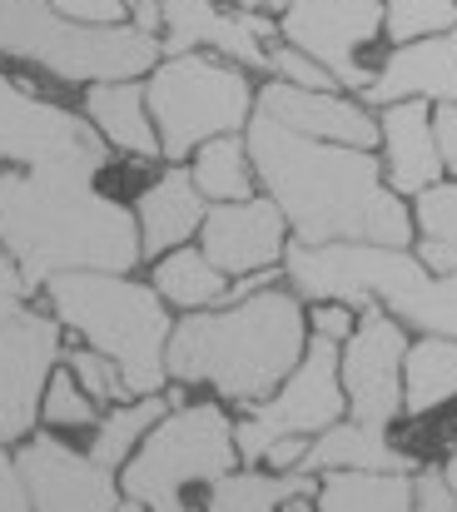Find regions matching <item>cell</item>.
I'll use <instances>...</instances> for the list:
<instances>
[{"instance_id": "cell-1", "label": "cell", "mask_w": 457, "mask_h": 512, "mask_svg": "<svg viewBox=\"0 0 457 512\" xmlns=\"http://www.w3.org/2000/svg\"><path fill=\"white\" fill-rule=\"evenodd\" d=\"M249 165L259 189L279 204L294 244H333V239H368L413 249V209L383 179L378 150L308 140L269 115H249L244 125Z\"/></svg>"}, {"instance_id": "cell-2", "label": "cell", "mask_w": 457, "mask_h": 512, "mask_svg": "<svg viewBox=\"0 0 457 512\" xmlns=\"http://www.w3.org/2000/svg\"><path fill=\"white\" fill-rule=\"evenodd\" d=\"M0 249L25 294H40L55 274H135L145 264L135 209L100 194L90 170L65 165L0 170Z\"/></svg>"}, {"instance_id": "cell-3", "label": "cell", "mask_w": 457, "mask_h": 512, "mask_svg": "<svg viewBox=\"0 0 457 512\" xmlns=\"http://www.w3.org/2000/svg\"><path fill=\"white\" fill-rule=\"evenodd\" d=\"M308 343L304 299L279 279L234 304L194 309L174 319L164 343V373L174 388H209L224 403L269 398Z\"/></svg>"}, {"instance_id": "cell-4", "label": "cell", "mask_w": 457, "mask_h": 512, "mask_svg": "<svg viewBox=\"0 0 457 512\" xmlns=\"http://www.w3.org/2000/svg\"><path fill=\"white\" fill-rule=\"evenodd\" d=\"M40 294L50 304V319L65 334L90 343L95 353H105L120 368V378L135 398L169 388L164 343H169V329H174V314L150 289V279L80 269V274L45 279Z\"/></svg>"}, {"instance_id": "cell-5", "label": "cell", "mask_w": 457, "mask_h": 512, "mask_svg": "<svg viewBox=\"0 0 457 512\" xmlns=\"http://www.w3.org/2000/svg\"><path fill=\"white\" fill-rule=\"evenodd\" d=\"M159 160L184 165L214 135H244L254 115V75L209 50L159 55L145 80Z\"/></svg>"}, {"instance_id": "cell-6", "label": "cell", "mask_w": 457, "mask_h": 512, "mask_svg": "<svg viewBox=\"0 0 457 512\" xmlns=\"http://www.w3.org/2000/svg\"><path fill=\"white\" fill-rule=\"evenodd\" d=\"M0 55L40 65L65 85L145 80L159 60V40L125 25H75L45 0H0Z\"/></svg>"}, {"instance_id": "cell-7", "label": "cell", "mask_w": 457, "mask_h": 512, "mask_svg": "<svg viewBox=\"0 0 457 512\" xmlns=\"http://www.w3.org/2000/svg\"><path fill=\"white\" fill-rule=\"evenodd\" d=\"M239 468L234 453V418L224 403H169L164 418L140 438V448L120 463L115 483L125 503H140L145 512L184 503L189 488H209Z\"/></svg>"}, {"instance_id": "cell-8", "label": "cell", "mask_w": 457, "mask_h": 512, "mask_svg": "<svg viewBox=\"0 0 457 512\" xmlns=\"http://www.w3.org/2000/svg\"><path fill=\"white\" fill-rule=\"evenodd\" d=\"M284 284L304 304H348L353 314L433 279L413 249L368 244V239H333V244H294L284 249Z\"/></svg>"}, {"instance_id": "cell-9", "label": "cell", "mask_w": 457, "mask_h": 512, "mask_svg": "<svg viewBox=\"0 0 457 512\" xmlns=\"http://www.w3.org/2000/svg\"><path fill=\"white\" fill-rule=\"evenodd\" d=\"M0 165L15 170L65 165V170L100 174L110 165V145L95 135L85 115L35 90H20L10 75H0Z\"/></svg>"}, {"instance_id": "cell-10", "label": "cell", "mask_w": 457, "mask_h": 512, "mask_svg": "<svg viewBox=\"0 0 457 512\" xmlns=\"http://www.w3.org/2000/svg\"><path fill=\"white\" fill-rule=\"evenodd\" d=\"M403 353L408 329L383 304L358 309L353 334L338 343V383L353 423L393 428L403 418Z\"/></svg>"}, {"instance_id": "cell-11", "label": "cell", "mask_w": 457, "mask_h": 512, "mask_svg": "<svg viewBox=\"0 0 457 512\" xmlns=\"http://www.w3.org/2000/svg\"><path fill=\"white\" fill-rule=\"evenodd\" d=\"M279 40L318 60L338 90H368L373 70L358 60L368 40L383 35V0H289L279 10Z\"/></svg>"}, {"instance_id": "cell-12", "label": "cell", "mask_w": 457, "mask_h": 512, "mask_svg": "<svg viewBox=\"0 0 457 512\" xmlns=\"http://www.w3.org/2000/svg\"><path fill=\"white\" fill-rule=\"evenodd\" d=\"M10 458L30 512H115L125 503L115 473L100 468L90 453L70 448L65 438H55L50 428L20 438Z\"/></svg>"}, {"instance_id": "cell-13", "label": "cell", "mask_w": 457, "mask_h": 512, "mask_svg": "<svg viewBox=\"0 0 457 512\" xmlns=\"http://www.w3.org/2000/svg\"><path fill=\"white\" fill-rule=\"evenodd\" d=\"M244 418H254L269 438H318L338 418H348V398L338 383V343L308 334L299 363L284 373V383L249 403Z\"/></svg>"}, {"instance_id": "cell-14", "label": "cell", "mask_w": 457, "mask_h": 512, "mask_svg": "<svg viewBox=\"0 0 457 512\" xmlns=\"http://www.w3.org/2000/svg\"><path fill=\"white\" fill-rule=\"evenodd\" d=\"M164 30H159V55H184V50H209L219 60L244 65L249 75H269V40H279V25L264 10H239L219 0H159Z\"/></svg>"}, {"instance_id": "cell-15", "label": "cell", "mask_w": 457, "mask_h": 512, "mask_svg": "<svg viewBox=\"0 0 457 512\" xmlns=\"http://www.w3.org/2000/svg\"><path fill=\"white\" fill-rule=\"evenodd\" d=\"M60 324L35 304L0 324V443L15 448L40 428V393L50 368L60 363Z\"/></svg>"}, {"instance_id": "cell-16", "label": "cell", "mask_w": 457, "mask_h": 512, "mask_svg": "<svg viewBox=\"0 0 457 512\" xmlns=\"http://www.w3.org/2000/svg\"><path fill=\"white\" fill-rule=\"evenodd\" d=\"M289 224L279 214V204L269 194L254 199H234V204H209L204 224L194 234V244L204 249V259L214 269H224L229 279L239 274H259V269H279L284 249H289Z\"/></svg>"}, {"instance_id": "cell-17", "label": "cell", "mask_w": 457, "mask_h": 512, "mask_svg": "<svg viewBox=\"0 0 457 512\" xmlns=\"http://www.w3.org/2000/svg\"><path fill=\"white\" fill-rule=\"evenodd\" d=\"M254 115H269L274 125L308 140L378 150V115L348 90H299L289 80H264L254 90Z\"/></svg>"}, {"instance_id": "cell-18", "label": "cell", "mask_w": 457, "mask_h": 512, "mask_svg": "<svg viewBox=\"0 0 457 512\" xmlns=\"http://www.w3.org/2000/svg\"><path fill=\"white\" fill-rule=\"evenodd\" d=\"M393 100H428V105L457 100V25L443 35L408 40V45L388 50V60L373 70V80L363 90V105L378 110Z\"/></svg>"}, {"instance_id": "cell-19", "label": "cell", "mask_w": 457, "mask_h": 512, "mask_svg": "<svg viewBox=\"0 0 457 512\" xmlns=\"http://www.w3.org/2000/svg\"><path fill=\"white\" fill-rule=\"evenodd\" d=\"M378 165L398 199H413L443 179L438 140H433V105L428 100H393L378 105Z\"/></svg>"}, {"instance_id": "cell-20", "label": "cell", "mask_w": 457, "mask_h": 512, "mask_svg": "<svg viewBox=\"0 0 457 512\" xmlns=\"http://www.w3.org/2000/svg\"><path fill=\"white\" fill-rule=\"evenodd\" d=\"M209 199L194 189V179L184 165H164L154 184H145L140 204H135V224H140V254L159 259L179 244H194L199 224H204Z\"/></svg>"}, {"instance_id": "cell-21", "label": "cell", "mask_w": 457, "mask_h": 512, "mask_svg": "<svg viewBox=\"0 0 457 512\" xmlns=\"http://www.w3.org/2000/svg\"><path fill=\"white\" fill-rule=\"evenodd\" d=\"M85 120L95 135L135 160H159V135H154L150 105H145V80H95L85 85Z\"/></svg>"}, {"instance_id": "cell-22", "label": "cell", "mask_w": 457, "mask_h": 512, "mask_svg": "<svg viewBox=\"0 0 457 512\" xmlns=\"http://www.w3.org/2000/svg\"><path fill=\"white\" fill-rule=\"evenodd\" d=\"M299 468L318 478V473H333V468H353V473H413L418 463L388 443V428H368V423L338 418L333 428H323L318 438H308V453Z\"/></svg>"}, {"instance_id": "cell-23", "label": "cell", "mask_w": 457, "mask_h": 512, "mask_svg": "<svg viewBox=\"0 0 457 512\" xmlns=\"http://www.w3.org/2000/svg\"><path fill=\"white\" fill-rule=\"evenodd\" d=\"M318 478L294 468V473H269V468H229L204 488V512H284L294 498H313Z\"/></svg>"}, {"instance_id": "cell-24", "label": "cell", "mask_w": 457, "mask_h": 512, "mask_svg": "<svg viewBox=\"0 0 457 512\" xmlns=\"http://www.w3.org/2000/svg\"><path fill=\"white\" fill-rule=\"evenodd\" d=\"M457 398V339L418 334L403 353V413L428 418Z\"/></svg>"}, {"instance_id": "cell-25", "label": "cell", "mask_w": 457, "mask_h": 512, "mask_svg": "<svg viewBox=\"0 0 457 512\" xmlns=\"http://www.w3.org/2000/svg\"><path fill=\"white\" fill-rule=\"evenodd\" d=\"M150 289L169 304V309H179V314H194V309H214V304H224L229 299V274L224 269H214L209 259H204V249L199 244H179V249H169V254H159L150 259Z\"/></svg>"}, {"instance_id": "cell-26", "label": "cell", "mask_w": 457, "mask_h": 512, "mask_svg": "<svg viewBox=\"0 0 457 512\" xmlns=\"http://www.w3.org/2000/svg\"><path fill=\"white\" fill-rule=\"evenodd\" d=\"M313 512H413V478L408 473H353V468L318 473Z\"/></svg>"}, {"instance_id": "cell-27", "label": "cell", "mask_w": 457, "mask_h": 512, "mask_svg": "<svg viewBox=\"0 0 457 512\" xmlns=\"http://www.w3.org/2000/svg\"><path fill=\"white\" fill-rule=\"evenodd\" d=\"M179 393H145V398H125V403H110L105 413H100V423L90 428L95 438H90V458L100 463V468H110V473H120V463L140 448V438L150 433L154 423L164 418V408L174 403Z\"/></svg>"}, {"instance_id": "cell-28", "label": "cell", "mask_w": 457, "mask_h": 512, "mask_svg": "<svg viewBox=\"0 0 457 512\" xmlns=\"http://www.w3.org/2000/svg\"><path fill=\"white\" fill-rule=\"evenodd\" d=\"M184 170H189L194 189L209 204H234V199H254L259 194V179H254V165H249L244 135H214V140H204L189 155Z\"/></svg>"}, {"instance_id": "cell-29", "label": "cell", "mask_w": 457, "mask_h": 512, "mask_svg": "<svg viewBox=\"0 0 457 512\" xmlns=\"http://www.w3.org/2000/svg\"><path fill=\"white\" fill-rule=\"evenodd\" d=\"M383 309L418 334H448L457 339V274L453 279H423L403 294H388Z\"/></svg>"}, {"instance_id": "cell-30", "label": "cell", "mask_w": 457, "mask_h": 512, "mask_svg": "<svg viewBox=\"0 0 457 512\" xmlns=\"http://www.w3.org/2000/svg\"><path fill=\"white\" fill-rule=\"evenodd\" d=\"M40 423H45L50 433H70V428H95V423H100V403L85 398V388L70 378L65 363H55L50 378H45V393H40Z\"/></svg>"}, {"instance_id": "cell-31", "label": "cell", "mask_w": 457, "mask_h": 512, "mask_svg": "<svg viewBox=\"0 0 457 512\" xmlns=\"http://www.w3.org/2000/svg\"><path fill=\"white\" fill-rule=\"evenodd\" d=\"M457 25V0H383V35L393 45L428 40Z\"/></svg>"}, {"instance_id": "cell-32", "label": "cell", "mask_w": 457, "mask_h": 512, "mask_svg": "<svg viewBox=\"0 0 457 512\" xmlns=\"http://www.w3.org/2000/svg\"><path fill=\"white\" fill-rule=\"evenodd\" d=\"M60 358H65L70 378H75V383L85 388V398H90V403L110 408V403H125V398H135V393L125 388L120 368H115V363H110L105 353H95L90 343H75V348H65Z\"/></svg>"}, {"instance_id": "cell-33", "label": "cell", "mask_w": 457, "mask_h": 512, "mask_svg": "<svg viewBox=\"0 0 457 512\" xmlns=\"http://www.w3.org/2000/svg\"><path fill=\"white\" fill-rule=\"evenodd\" d=\"M413 229L428 239H453L457 244V179H438L433 189L413 194Z\"/></svg>"}, {"instance_id": "cell-34", "label": "cell", "mask_w": 457, "mask_h": 512, "mask_svg": "<svg viewBox=\"0 0 457 512\" xmlns=\"http://www.w3.org/2000/svg\"><path fill=\"white\" fill-rule=\"evenodd\" d=\"M60 20H75V25H125L130 20V5L125 0H45Z\"/></svg>"}, {"instance_id": "cell-35", "label": "cell", "mask_w": 457, "mask_h": 512, "mask_svg": "<svg viewBox=\"0 0 457 512\" xmlns=\"http://www.w3.org/2000/svg\"><path fill=\"white\" fill-rule=\"evenodd\" d=\"M408 478H413V512H457V498L438 463H423Z\"/></svg>"}, {"instance_id": "cell-36", "label": "cell", "mask_w": 457, "mask_h": 512, "mask_svg": "<svg viewBox=\"0 0 457 512\" xmlns=\"http://www.w3.org/2000/svg\"><path fill=\"white\" fill-rule=\"evenodd\" d=\"M308 309V334H318V339H333L343 343L348 334H353V309L348 304H304Z\"/></svg>"}, {"instance_id": "cell-37", "label": "cell", "mask_w": 457, "mask_h": 512, "mask_svg": "<svg viewBox=\"0 0 457 512\" xmlns=\"http://www.w3.org/2000/svg\"><path fill=\"white\" fill-rule=\"evenodd\" d=\"M433 140H438L443 174H448V179H457V100L433 105Z\"/></svg>"}, {"instance_id": "cell-38", "label": "cell", "mask_w": 457, "mask_h": 512, "mask_svg": "<svg viewBox=\"0 0 457 512\" xmlns=\"http://www.w3.org/2000/svg\"><path fill=\"white\" fill-rule=\"evenodd\" d=\"M413 259H418L433 279H453L457 274V244L453 239H428V234H418V239H413Z\"/></svg>"}, {"instance_id": "cell-39", "label": "cell", "mask_w": 457, "mask_h": 512, "mask_svg": "<svg viewBox=\"0 0 457 512\" xmlns=\"http://www.w3.org/2000/svg\"><path fill=\"white\" fill-rule=\"evenodd\" d=\"M0 512H30L25 488H20V473H15V458H10L5 443H0Z\"/></svg>"}, {"instance_id": "cell-40", "label": "cell", "mask_w": 457, "mask_h": 512, "mask_svg": "<svg viewBox=\"0 0 457 512\" xmlns=\"http://www.w3.org/2000/svg\"><path fill=\"white\" fill-rule=\"evenodd\" d=\"M304 453H308V438H274L259 468H269V473H294V468L304 463Z\"/></svg>"}, {"instance_id": "cell-41", "label": "cell", "mask_w": 457, "mask_h": 512, "mask_svg": "<svg viewBox=\"0 0 457 512\" xmlns=\"http://www.w3.org/2000/svg\"><path fill=\"white\" fill-rule=\"evenodd\" d=\"M130 25H135L140 35H154V40H159V30H164L159 0H135V5H130Z\"/></svg>"}, {"instance_id": "cell-42", "label": "cell", "mask_w": 457, "mask_h": 512, "mask_svg": "<svg viewBox=\"0 0 457 512\" xmlns=\"http://www.w3.org/2000/svg\"><path fill=\"white\" fill-rule=\"evenodd\" d=\"M25 309H30V299H25V294H10V289H0V324L20 319Z\"/></svg>"}, {"instance_id": "cell-43", "label": "cell", "mask_w": 457, "mask_h": 512, "mask_svg": "<svg viewBox=\"0 0 457 512\" xmlns=\"http://www.w3.org/2000/svg\"><path fill=\"white\" fill-rule=\"evenodd\" d=\"M0 289H10V294H25V284H20V274H15V264H10V254L0 249ZM30 299V294H25Z\"/></svg>"}, {"instance_id": "cell-44", "label": "cell", "mask_w": 457, "mask_h": 512, "mask_svg": "<svg viewBox=\"0 0 457 512\" xmlns=\"http://www.w3.org/2000/svg\"><path fill=\"white\" fill-rule=\"evenodd\" d=\"M229 5H239V10H264V15H269V10H284L289 0H229Z\"/></svg>"}, {"instance_id": "cell-45", "label": "cell", "mask_w": 457, "mask_h": 512, "mask_svg": "<svg viewBox=\"0 0 457 512\" xmlns=\"http://www.w3.org/2000/svg\"><path fill=\"white\" fill-rule=\"evenodd\" d=\"M443 478H448V488H453V498H457V453L443 463Z\"/></svg>"}, {"instance_id": "cell-46", "label": "cell", "mask_w": 457, "mask_h": 512, "mask_svg": "<svg viewBox=\"0 0 457 512\" xmlns=\"http://www.w3.org/2000/svg\"><path fill=\"white\" fill-rule=\"evenodd\" d=\"M154 512H204V508H189V503H174V508H154Z\"/></svg>"}, {"instance_id": "cell-47", "label": "cell", "mask_w": 457, "mask_h": 512, "mask_svg": "<svg viewBox=\"0 0 457 512\" xmlns=\"http://www.w3.org/2000/svg\"><path fill=\"white\" fill-rule=\"evenodd\" d=\"M115 512H145V508H140V503H120Z\"/></svg>"}, {"instance_id": "cell-48", "label": "cell", "mask_w": 457, "mask_h": 512, "mask_svg": "<svg viewBox=\"0 0 457 512\" xmlns=\"http://www.w3.org/2000/svg\"><path fill=\"white\" fill-rule=\"evenodd\" d=\"M125 5H135V0H125Z\"/></svg>"}]
</instances>
